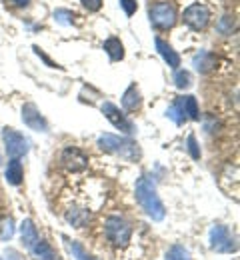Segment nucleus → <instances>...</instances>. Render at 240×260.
<instances>
[{
    "mask_svg": "<svg viewBox=\"0 0 240 260\" xmlns=\"http://www.w3.org/2000/svg\"><path fill=\"white\" fill-rule=\"evenodd\" d=\"M60 160L64 164V168L70 172H80V170H86L88 168V156L84 150L76 148V146H68L62 150V156Z\"/></svg>",
    "mask_w": 240,
    "mask_h": 260,
    "instance_id": "1a4fd4ad",
    "label": "nucleus"
},
{
    "mask_svg": "<svg viewBox=\"0 0 240 260\" xmlns=\"http://www.w3.org/2000/svg\"><path fill=\"white\" fill-rule=\"evenodd\" d=\"M2 142H4V150L10 158H20V156L28 154V150H30L28 138L14 128L2 130Z\"/></svg>",
    "mask_w": 240,
    "mask_h": 260,
    "instance_id": "423d86ee",
    "label": "nucleus"
},
{
    "mask_svg": "<svg viewBox=\"0 0 240 260\" xmlns=\"http://www.w3.org/2000/svg\"><path fill=\"white\" fill-rule=\"evenodd\" d=\"M54 20L62 26H72L74 24V12L66 10V8H58V10H54Z\"/></svg>",
    "mask_w": 240,
    "mask_h": 260,
    "instance_id": "5701e85b",
    "label": "nucleus"
},
{
    "mask_svg": "<svg viewBox=\"0 0 240 260\" xmlns=\"http://www.w3.org/2000/svg\"><path fill=\"white\" fill-rule=\"evenodd\" d=\"M0 260H2V258H0Z\"/></svg>",
    "mask_w": 240,
    "mask_h": 260,
    "instance_id": "2f4dec72",
    "label": "nucleus"
},
{
    "mask_svg": "<svg viewBox=\"0 0 240 260\" xmlns=\"http://www.w3.org/2000/svg\"><path fill=\"white\" fill-rule=\"evenodd\" d=\"M232 28H234V22L230 16H222L220 22H218V30L222 34H232Z\"/></svg>",
    "mask_w": 240,
    "mask_h": 260,
    "instance_id": "bb28decb",
    "label": "nucleus"
},
{
    "mask_svg": "<svg viewBox=\"0 0 240 260\" xmlns=\"http://www.w3.org/2000/svg\"><path fill=\"white\" fill-rule=\"evenodd\" d=\"M104 234L108 238V242L116 248H124L128 246L130 238H132V226L118 214H112L104 220Z\"/></svg>",
    "mask_w": 240,
    "mask_h": 260,
    "instance_id": "7ed1b4c3",
    "label": "nucleus"
},
{
    "mask_svg": "<svg viewBox=\"0 0 240 260\" xmlns=\"http://www.w3.org/2000/svg\"><path fill=\"white\" fill-rule=\"evenodd\" d=\"M98 146L104 152L116 154L128 162H136L140 158V148L134 140L126 138V136H116V134H102L98 138Z\"/></svg>",
    "mask_w": 240,
    "mask_h": 260,
    "instance_id": "f03ea898",
    "label": "nucleus"
},
{
    "mask_svg": "<svg viewBox=\"0 0 240 260\" xmlns=\"http://www.w3.org/2000/svg\"><path fill=\"white\" fill-rule=\"evenodd\" d=\"M104 50H106V54L110 56L112 62H118V60L124 58V46H122V42H120L116 36L106 38V42H104Z\"/></svg>",
    "mask_w": 240,
    "mask_h": 260,
    "instance_id": "6ab92c4d",
    "label": "nucleus"
},
{
    "mask_svg": "<svg viewBox=\"0 0 240 260\" xmlns=\"http://www.w3.org/2000/svg\"><path fill=\"white\" fill-rule=\"evenodd\" d=\"M80 2H82V6L88 8L90 12H96V10H100V6H102V0H80Z\"/></svg>",
    "mask_w": 240,
    "mask_h": 260,
    "instance_id": "c85d7f7f",
    "label": "nucleus"
},
{
    "mask_svg": "<svg viewBox=\"0 0 240 260\" xmlns=\"http://www.w3.org/2000/svg\"><path fill=\"white\" fill-rule=\"evenodd\" d=\"M174 84H176V88H180V90L188 88V86L192 84L190 72H188V70H176V72H174Z\"/></svg>",
    "mask_w": 240,
    "mask_h": 260,
    "instance_id": "b1692460",
    "label": "nucleus"
},
{
    "mask_svg": "<svg viewBox=\"0 0 240 260\" xmlns=\"http://www.w3.org/2000/svg\"><path fill=\"white\" fill-rule=\"evenodd\" d=\"M210 248L218 254H232L238 250V244L230 228L224 224H214L210 228Z\"/></svg>",
    "mask_w": 240,
    "mask_h": 260,
    "instance_id": "20e7f679",
    "label": "nucleus"
},
{
    "mask_svg": "<svg viewBox=\"0 0 240 260\" xmlns=\"http://www.w3.org/2000/svg\"><path fill=\"white\" fill-rule=\"evenodd\" d=\"M192 66H194L200 74H206V72H210V70L216 66V56H214L212 52H208V50H200L198 54H194Z\"/></svg>",
    "mask_w": 240,
    "mask_h": 260,
    "instance_id": "4468645a",
    "label": "nucleus"
},
{
    "mask_svg": "<svg viewBox=\"0 0 240 260\" xmlns=\"http://www.w3.org/2000/svg\"><path fill=\"white\" fill-rule=\"evenodd\" d=\"M134 194H136V200L140 204V208L146 212L148 218H152L154 222H160L164 220L166 216V208L158 196V190H156V184L152 182L150 176H140L136 180V186H134Z\"/></svg>",
    "mask_w": 240,
    "mask_h": 260,
    "instance_id": "f257e3e1",
    "label": "nucleus"
},
{
    "mask_svg": "<svg viewBox=\"0 0 240 260\" xmlns=\"http://www.w3.org/2000/svg\"><path fill=\"white\" fill-rule=\"evenodd\" d=\"M14 220H12V216H0V240L2 242H6V240H10L12 236H14Z\"/></svg>",
    "mask_w": 240,
    "mask_h": 260,
    "instance_id": "412c9836",
    "label": "nucleus"
},
{
    "mask_svg": "<svg viewBox=\"0 0 240 260\" xmlns=\"http://www.w3.org/2000/svg\"><path fill=\"white\" fill-rule=\"evenodd\" d=\"M22 178H24V170H22L20 160L18 158H10V162L6 166V180H8V184L20 186L22 184Z\"/></svg>",
    "mask_w": 240,
    "mask_h": 260,
    "instance_id": "2eb2a0df",
    "label": "nucleus"
},
{
    "mask_svg": "<svg viewBox=\"0 0 240 260\" xmlns=\"http://www.w3.org/2000/svg\"><path fill=\"white\" fill-rule=\"evenodd\" d=\"M20 238H22V242H24V246H26L28 250L38 242V232H36L35 222H32L30 218L22 220V224H20Z\"/></svg>",
    "mask_w": 240,
    "mask_h": 260,
    "instance_id": "dca6fc26",
    "label": "nucleus"
},
{
    "mask_svg": "<svg viewBox=\"0 0 240 260\" xmlns=\"http://www.w3.org/2000/svg\"><path fill=\"white\" fill-rule=\"evenodd\" d=\"M30 252H32V256L36 260H62V256L46 240H40V238H38V242H36L35 246L30 248Z\"/></svg>",
    "mask_w": 240,
    "mask_h": 260,
    "instance_id": "ddd939ff",
    "label": "nucleus"
},
{
    "mask_svg": "<svg viewBox=\"0 0 240 260\" xmlns=\"http://www.w3.org/2000/svg\"><path fill=\"white\" fill-rule=\"evenodd\" d=\"M184 22L192 30H204L210 22V12L204 4H190L184 10Z\"/></svg>",
    "mask_w": 240,
    "mask_h": 260,
    "instance_id": "6e6552de",
    "label": "nucleus"
},
{
    "mask_svg": "<svg viewBox=\"0 0 240 260\" xmlns=\"http://www.w3.org/2000/svg\"><path fill=\"white\" fill-rule=\"evenodd\" d=\"M102 114L110 120V122H112V126H114V128H118L120 132H124V134H134V132H136L134 122H132L130 118H126V116H124V112H120V108H118V106H114L112 102H104Z\"/></svg>",
    "mask_w": 240,
    "mask_h": 260,
    "instance_id": "0eeeda50",
    "label": "nucleus"
},
{
    "mask_svg": "<svg viewBox=\"0 0 240 260\" xmlns=\"http://www.w3.org/2000/svg\"><path fill=\"white\" fill-rule=\"evenodd\" d=\"M35 52L38 54V56H40V58H42V60H44V62H46V64L50 66V68H62V66H58L56 62H52V60H50V58H48V56H46V54H44V52H42L38 46H35Z\"/></svg>",
    "mask_w": 240,
    "mask_h": 260,
    "instance_id": "c756f323",
    "label": "nucleus"
},
{
    "mask_svg": "<svg viewBox=\"0 0 240 260\" xmlns=\"http://www.w3.org/2000/svg\"><path fill=\"white\" fill-rule=\"evenodd\" d=\"M120 6H122V10H124L126 16H132L138 8L136 0H120Z\"/></svg>",
    "mask_w": 240,
    "mask_h": 260,
    "instance_id": "cd10ccee",
    "label": "nucleus"
},
{
    "mask_svg": "<svg viewBox=\"0 0 240 260\" xmlns=\"http://www.w3.org/2000/svg\"><path fill=\"white\" fill-rule=\"evenodd\" d=\"M140 104H142V96H140V90L136 88V84H130L126 90H124V94H122V106H124V110H138L140 108Z\"/></svg>",
    "mask_w": 240,
    "mask_h": 260,
    "instance_id": "f3484780",
    "label": "nucleus"
},
{
    "mask_svg": "<svg viewBox=\"0 0 240 260\" xmlns=\"http://www.w3.org/2000/svg\"><path fill=\"white\" fill-rule=\"evenodd\" d=\"M22 122L30 130L48 132V122H46V118L42 116V112L38 110V106L32 104V102H28V104L22 106Z\"/></svg>",
    "mask_w": 240,
    "mask_h": 260,
    "instance_id": "9d476101",
    "label": "nucleus"
},
{
    "mask_svg": "<svg viewBox=\"0 0 240 260\" xmlns=\"http://www.w3.org/2000/svg\"><path fill=\"white\" fill-rule=\"evenodd\" d=\"M8 4H12V6H18V8H22V6H28L30 4V0H6Z\"/></svg>",
    "mask_w": 240,
    "mask_h": 260,
    "instance_id": "7c9ffc66",
    "label": "nucleus"
},
{
    "mask_svg": "<svg viewBox=\"0 0 240 260\" xmlns=\"http://www.w3.org/2000/svg\"><path fill=\"white\" fill-rule=\"evenodd\" d=\"M166 116L170 118V120L174 122V124H182V122L186 120V116L182 114V110H180V106L176 104V100H174V104H172L170 108L166 110Z\"/></svg>",
    "mask_w": 240,
    "mask_h": 260,
    "instance_id": "393cba45",
    "label": "nucleus"
},
{
    "mask_svg": "<svg viewBox=\"0 0 240 260\" xmlns=\"http://www.w3.org/2000/svg\"><path fill=\"white\" fill-rule=\"evenodd\" d=\"M164 260H192V256H190L188 248H184L182 244H174V246L168 248Z\"/></svg>",
    "mask_w": 240,
    "mask_h": 260,
    "instance_id": "4be33fe9",
    "label": "nucleus"
},
{
    "mask_svg": "<svg viewBox=\"0 0 240 260\" xmlns=\"http://www.w3.org/2000/svg\"><path fill=\"white\" fill-rule=\"evenodd\" d=\"M150 24L158 30H168L176 24V8L170 2H156L148 8Z\"/></svg>",
    "mask_w": 240,
    "mask_h": 260,
    "instance_id": "39448f33",
    "label": "nucleus"
},
{
    "mask_svg": "<svg viewBox=\"0 0 240 260\" xmlns=\"http://www.w3.org/2000/svg\"><path fill=\"white\" fill-rule=\"evenodd\" d=\"M62 240H64L66 248L70 250L72 258H76V260H100V258H96V256H92V254H88V252L82 248V244H80V242H76V240H70L68 236H62Z\"/></svg>",
    "mask_w": 240,
    "mask_h": 260,
    "instance_id": "aec40b11",
    "label": "nucleus"
},
{
    "mask_svg": "<svg viewBox=\"0 0 240 260\" xmlns=\"http://www.w3.org/2000/svg\"><path fill=\"white\" fill-rule=\"evenodd\" d=\"M176 104L180 106V110H182V114L186 116V118H190V120H200V110H198V102H196V98L194 96H180L176 98Z\"/></svg>",
    "mask_w": 240,
    "mask_h": 260,
    "instance_id": "f8f14e48",
    "label": "nucleus"
},
{
    "mask_svg": "<svg viewBox=\"0 0 240 260\" xmlns=\"http://www.w3.org/2000/svg\"><path fill=\"white\" fill-rule=\"evenodd\" d=\"M154 44H156V50H158V54L164 58V62L174 68V70H178V66H180V54L172 48L168 42H164L162 38H156L154 40Z\"/></svg>",
    "mask_w": 240,
    "mask_h": 260,
    "instance_id": "9b49d317",
    "label": "nucleus"
},
{
    "mask_svg": "<svg viewBox=\"0 0 240 260\" xmlns=\"http://www.w3.org/2000/svg\"><path fill=\"white\" fill-rule=\"evenodd\" d=\"M186 148H188V152H190V156H192L194 160L200 158V148H198V142H196V136H194V134L188 136V140H186Z\"/></svg>",
    "mask_w": 240,
    "mask_h": 260,
    "instance_id": "a878e982",
    "label": "nucleus"
},
{
    "mask_svg": "<svg viewBox=\"0 0 240 260\" xmlns=\"http://www.w3.org/2000/svg\"><path fill=\"white\" fill-rule=\"evenodd\" d=\"M66 220L74 228H84L90 222V210H84V208H70L66 210Z\"/></svg>",
    "mask_w": 240,
    "mask_h": 260,
    "instance_id": "a211bd4d",
    "label": "nucleus"
}]
</instances>
